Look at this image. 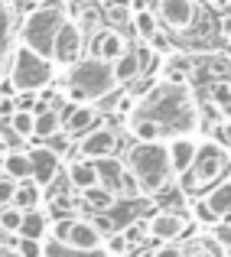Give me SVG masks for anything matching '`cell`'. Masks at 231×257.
<instances>
[{
    "label": "cell",
    "mask_w": 231,
    "mask_h": 257,
    "mask_svg": "<svg viewBox=\"0 0 231 257\" xmlns=\"http://www.w3.org/2000/svg\"><path fill=\"white\" fill-rule=\"evenodd\" d=\"M131 117L153 120L166 140L186 137V134L192 137V134L202 127V114H199V104H195V98H192V88L189 85H173V82H160L147 94H140Z\"/></svg>",
    "instance_id": "6da1fadb"
},
{
    "label": "cell",
    "mask_w": 231,
    "mask_h": 257,
    "mask_svg": "<svg viewBox=\"0 0 231 257\" xmlns=\"http://www.w3.org/2000/svg\"><path fill=\"white\" fill-rule=\"evenodd\" d=\"M124 166L131 173V179L137 182L140 195H160L163 189H169L173 182V163H169V147L166 140H137V144L127 150Z\"/></svg>",
    "instance_id": "7a4b0ae2"
},
{
    "label": "cell",
    "mask_w": 231,
    "mask_h": 257,
    "mask_svg": "<svg viewBox=\"0 0 231 257\" xmlns=\"http://www.w3.org/2000/svg\"><path fill=\"white\" fill-rule=\"evenodd\" d=\"M114 88H121L114 78V65L98 56L78 59L72 69H65V98L72 104H91L98 98H107Z\"/></svg>",
    "instance_id": "3957f363"
},
{
    "label": "cell",
    "mask_w": 231,
    "mask_h": 257,
    "mask_svg": "<svg viewBox=\"0 0 231 257\" xmlns=\"http://www.w3.org/2000/svg\"><path fill=\"white\" fill-rule=\"evenodd\" d=\"M231 176V153L215 140H202L192 170L179 176V189L186 195H205Z\"/></svg>",
    "instance_id": "277c9868"
},
{
    "label": "cell",
    "mask_w": 231,
    "mask_h": 257,
    "mask_svg": "<svg viewBox=\"0 0 231 257\" xmlns=\"http://www.w3.org/2000/svg\"><path fill=\"white\" fill-rule=\"evenodd\" d=\"M69 20V13H65V7L59 4V0H46L43 7H36V10L26 13L23 26H20V43H26L30 49H36L39 56L52 59V43H56V33L59 26Z\"/></svg>",
    "instance_id": "5b68a950"
},
{
    "label": "cell",
    "mask_w": 231,
    "mask_h": 257,
    "mask_svg": "<svg viewBox=\"0 0 231 257\" xmlns=\"http://www.w3.org/2000/svg\"><path fill=\"white\" fill-rule=\"evenodd\" d=\"M52 75H56V65L52 59L39 56L36 49H30L26 43L13 46V56H10V85L13 91H43V88L52 85Z\"/></svg>",
    "instance_id": "8992f818"
},
{
    "label": "cell",
    "mask_w": 231,
    "mask_h": 257,
    "mask_svg": "<svg viewBox=\"0 0 231 257\" xmlns=\"http://www.w3.org/2000/svg\"><path fill=\"white\" fill-rule=\"evenodd\" d=\"M49 238L56 241V244L81 251V254H91V251H101V247H104V234H101L98 225H94V218H78V215L56 218Z\"/></svg>",
    "instance_id": "52a82bcc"
},
{
    "label": "cell",
    "mask_w": 231,
    "mask_h": 257,
    "mask_svg": "<svg viewBox=\"0 0 231 257\" xmlns=\"http://www.w3.org/2000/svg\"><path fill=\"white\" fill-rule=\"evenodd\" d=\"M81 52H85V30H81L78 20L69 17L62 26H59L56 43H52V65H59V69H72L78 59H85Z\"/></svg>",
    "instance_id": "ba28073f"
},
{
    "label": "cell",
    "mask_w": 231,
    "mask_h": 257,
    "mask_svg": "<svg viewBox=\"0 0 231 257\" xmlns=\"http://www.w3.org/2000/svg\"><path fill=\"white\" fill-rule=\"evenodd\" d=\"M156 17L169 33H189L199 23V4L195 0H156Z\"/></svg>",
    "instance_id": "9c48e42d"
},
{
    "label": "cell",
    "mask_w": 231,
    "mask_h": 257,
    "mask_svg": "<svg viewBox=\"0 0 231 257\" xmlns=\"http://www.w3.org/2000/svg\"><path fill=\"white\" fill-rule=\"evenodd\" d=\"M75 153L81 160H91V163H101V160H111L118 153V131L114 127H104L98 124L94 131H88L85 137L78 140Z\"/></svg>",
    "instance_id": "30bf717a"
},
{
    "label": "cell",
    "mask_w": 231,
    "mask_h": 257,
    "mask_svg": "<svg viewBox=\"0 0 231 257\" xmlns=\"http://www.w3.org/2000/svg\"><path fill=\"white\" fill-rule=\"evenodd\" d=\"M30 163H33V179L43 189H49L52 182L59 179V170H62V157H59V150H52L49 144L30 147Z\"/></svg>",
    "instance_id": "8fae6325"
},
{
    "label": "cell",
    "mask_w": 231,
    "mask_h": 257,
    "mask_svg": "<svg viewBox=\"0 0 231 257\" xmlns=\"http://www.w3.org/2000/svg\"><path fill=\"white\" fill-rule=\"evenodd\" d=\"M94 127H98V107L94 104H72L69 114H62V134L69 140H81Z\"/></svg>",
    "instance_id": "7c38bea8"
},
{
    "label": "cell",
    "mask_w": 231,
    "mask_h": 257,
    "mask_svg": "<svg viewBox=\"0 0 231 257\" xmlns=\"http://www.w3.org/2000/svg\"><path fill=\"white\" fill-rule=\"evenodd\" d=\"M186 231H189V221L182 218L179 212H156L150 218V238H156L160 244L179 241Z\"/></svg>",
    "instance_id": "4fadbf2b"
},
{
    "label": "cell",
    "mask_w": 231,
    "mask_h": 257,
    "mask_svg": "<svg viewBox=\"0 0 231 257\" xmlns=\"http://www.w3.org/2000/svg\"><path fill=\"white\" fill-rule=\"evenodd\" d=\"M166 147H169V163H173V173H176V179H179V176H186L189 170H192L195 157H199V140L186 134V137L166 140Z\"/></svg>",
    "instance_id": "5bb4252c"
},
{
    "label": "cell",
    "mask_w": 231,
    "mask_h": 257,
    "mask_svg": "<svg viewBox=\"0 0 231 257\" xmlns=\"http://www.w3.org/2000/svg\"><path fill=\"white\" fill-rule=\"evenodd\" d=\"M131 49L127 46V39H124V33L121 30H101V33H94V46H91V56H98V59H104V62H118L124 52Z\"/></svg>",
    "instance_id": "9a60e30c"
},
{
    "label": "cell",
    "mask_w": 231,
    "mask_h": 257,
    "mask_svg": "<svg viewBox=\"0 0 231 257\" xmlns=\"http://www.w3.org/2000/svg\"><path fill=\"white\" fill-rule=\"evenodd\" d=\"M65 179H69V186L75 189V192H88V189L101 186L98 163H91V160H72V163L65 166Z\"/></svg>",
    "instance_id": "2e32d148"
},
{
    "label": "cell",
    "mask_w": 231,
    "mask_h": 257,
    "mask_svg": "<svg viewBox=\"0 0 231 257\" xmlns=\"http://www.w3.org/2000/svg\"><path fill=\"white\" fill-rule=\"evenodd\" d=\"M52 215L46 208H30L23 212V225H20V238H33V241H46L52 234Z\"/></svg>",
    "instance_id": "e0dca14e"
},
{
    "label": "cell",
    "mask_w": 231,
    "mask_h": 257,
    "mask_svg": "<svg viewBox=\"0 0 231 257\" xmlns=\"http://www.w3.org/2000/svg\"><path fill=\"white\" fill-rule=\"evenodd\" d=\"M208 111L225 124L231 120V78H218L208 85Z\"/></svg>",
    "instance_id": "ac0fdd59"
},
{
    "label": "cell",
    "mask_w": 231,
    "mask_h": 257,
    "mask_svg": "<svg viewBox=\"0 0 231 257\" xmlns=\"http://www.w3.org/2000/svg\"><path fill=\"white\" fill-rule=\"evenodd\" d=\"M59 134H62V114L52 104H39L36 107V137L43 140V144H49Z\"/></svg>",
    "instance_id": "d6986e66"
},
{
    "label": "cell",
    "mask_w": 231,
    "mask_h": 257,
    "mask_svg": "<svg viewBox=\"0 0 231 257\" xmlns=\"http://www.w3.org/2000/svg\"><path fill=\"white\" fill-rule=\"evenodd\" d=\"M0 170L4 176L23 182V179H33V163H30V150H7L4 160H0Z\"/></svg>",
    "instance_id": "ffe728a7"
},
{
    "label": "cell",
    "mask_w": 231,
    "mask_h": 257,
    "mask_svg": "<svg viewBox=\"0 0 231 257\" xmlns=\"http://www.w3.org/2000/svg\"><path fill=\"white\" fill-rule=\"evenodd\" d=\"M111 65H114V78H118V85H131V82H137V78L144 75V65H140L137 49H127L124 56H121L118 62H111Z\"/></svg>",
    "instance_id": "44dd1931"
},
{
    "label": "cell",
    "mask_w": 231,
    "mask_h": 257,
    "mask_svg": "<svg viewBox=\"0 0 231 257\" xmlns=\"http://www.w3.org/2000/svg\"><path fill=\"white\" fill-rule=\"evenodd\" d=\"M81 202H85V208H91L94 215H107L118 205V192L107 189V186H94V189H88V192H81Z\"/></svg>",
    "instance_id": "7402d4cb"
},
{
    "label": "cell",
    "mask_w": 231,
    "mask_h": 257,
    "mask_svg": "<svg viewBox=\"0 0 231 257\" xmlns=\"http://www.w3.org/2000/svg\"><path fill=\"white\" fill-rule=\"evenodd\" d=\"M163 72V82H173V85H189V75H192V62L189 56H166V62L160 65Z\"/></svg>",
    "instance_id": "603a6c76"
},
{
    "label": "cell",
    "mask_w": 231,
    "mask_h": 257,
    "mask_svg": "<svg viewBox=\"0 0 231 257\" xmlns=\"http://www.w3.org/2000/svg\"><path fill=\"white\" fill-rule=\"evenodd\" d=\"M39 202H43V186H39L36 179H23L17 186V199H13V205H17L20 212H30V208H43Z\"/></svg>",
    "instance_id": "cb8c5ba5"
},
{
    "label": "cell",
    "mask_w": 231,
    "mask_h": 257,
    "mask_svg": "<svg viewBox=\"0 0 231 257\" xmlns=\"http://www.w3.org/2000/svg\"><path fill=\"white\" fill-rule=\"evenodd\" d=\"M202 199L208 202V208H212L218 218H231V176L221 182V186H215L212 192H205Z\"/></svg>",
    "instance_id": "d4e9b609"
},
{
    "label": "cell",
    "mask_w": 231,
    "mask_h": 257,
    "mask_svg": "<svg viewBox=\"0 0 231 257\" xmlns=\"http://www.w3.org/2000/svg\"><path fill=\"white\" fill-rule=\"evenodd\" d=\"M10 131L17 134L20 140L36 137V111H23V107H17V111L10 114Z\"/></svg>",
    "instance_id": "484cf974"
},
{
    "label": "cell",
    "mask_w": 231,
    "mask_h": 257,
    "mask_svg": "<svg viewBox=\"0 0 231 257\" xmlns=\"http://www.w3.org/2000/svg\"><path fill=\"white\" fill-rule=\"evenodd\" d=\"M134 30H137V39L140 43H150V39L160 33V17L156 13H150V10H140V13H134Z\"/></svg>",
    "instance_id": "4316f807"
},
{
    "label": "cell",
    "mask_w": 231,
    "mask_h": 257,
    "mask_svg": "<svg viewBox=\"0 0 231 257\" xmlns=\"http://www.w3.org/2000/svg\"><path fill=\"white\" fill-rule=\"evenodd\" d=\"M127 131L134 134V140H144V144H150V140H166L160 127L147 117H127Z\"/></svg>",
    "instance_id": "83f0119b"
},
{
    "label": "cell",
    "mask_w": 231,
    "mask_h": 257,
    "mask_svg": "<svg viewBox=\"0 0 231 257\" xmlns=\"http://www.w3.org/2000/svg\"><path fill=\"white\" fill-rule=\"evenodd\" d=\"M20 225H23V212L17 205L0 208V231L4 234H20Z\"/></svg>",
    "instance_id": "f1b7e54d"
},
{
    "label": "cell",
    "mask_w": 231,
    "mask_h": 257,
    "mask_svg": "<svg viewBox=\"0 0 231 257\" xmlns=\"http://www.w3.org/2000/svg\"><path fill=\"white\" fill-rule=\"evenodd\" d=\"M124 238H127V244H140V241H147V238H150V218L131 221V225L124 228Z\"/></svg>",
    "instance_id": "f546056e"
},
{
    "label": "cell",
    "mask_w": 231,
    "mask_h": 257,
    "mask_svg": "<svg viewBox=\"0 0 231 257\" xmlns=\"http://www.w3.org/2000/svg\"><path fill=\"white\" fill-rule=\"evenodd\" d=\"M127 247H131V244H127L124 231H114V234H107V238H104V247H101V251H104L107 257H121Z\"/></svg>",
    "instance_id": "4dcf8cb0"
},
{
    "label": "cell",
    "mask_w": 231,
    "mask_h": 257,
    "mask_svg": "<svg viewBox=\"0 0 231 257\" xmlns=\"http://www.w3.org/2000/svg\"><path fill=\"white\" fill-rule=\"evenodd\" d=\"M192 215H195V218H199V221H202V225H205V228H212V225H215V221H221V218H218V215H215V212H212V208H208V202H205V199H199V202H192Z\"/></svg>",
    "instance_id": "1f68e13d"
},
{
    "label": "cell",
    "mask_w": 231,
    "mask_h": 257,
    "mask_svg": "<svg viewBox=\"0 0 231 257\" xmlns=\"http://www.w3.org/2000/svg\"><path fill=\"white\" fill-rule=\"evenodd\" d=\"M17 179H10V176H0V208L13 205V199H17Z\"/></svg>",
    "instance_id": "d6a6232c"
},
{
    "label": "cell",
    "mask_w": 231,
    "mask_h": 257,
    "mask_svg": "<svg viewBox=\"0 0 231 257\" xmlns=\"http://www.w3.org/2000/svg\"><path fill=\"white\" fill-rule=\"evenodd\" d=\"M17 251H20V257H43V241L20 238L17 234Z\"/></svg>",
    "instance_id": "836d02e7"
},
{
    "label": "cell",
    "mask_w": 231,
    "mask_h": 257,
    "mask_svg": "<svg viewBox=\"0 0 231 257\" xmlns=\"http://www.w3.org/2000/svg\"><path fill=\"white\" fill-rule=\"evenodd\" d=\"M212 238L218 241L225 251L231 247V221L228 218H221V221H215V225H212Z\"/></svg>",
    "instance_id": "e575fe53"
},
{
    "label": "cell",
    "mask_w": 231,
    "mask_h": 257,
    "mask_svg": "<svg viewBox=\"0 0 231 257\" xmlns=\"http://www.w3.org/2000/svg\"><path fill=\"white\" fill-rule=\"evenodd\" d=\"M150 257H186V247L179 241H169V244H160Z\"/></svg>",
    "instance_id": "d590c367"
},
{
    "label": "cell",
    "mask_w": 231,
    "mask_h": 257,
    "mask_svg": "<svg viewBox=\"0 0 231 257\" xmlns=\"http://www.w3.org/2000/svg\"><path fill=\"white\" fill-rule=\"evenodd\" d=\"M150 46H153V52H160V56H173V43H169L166 33H156L150 39Z\"/></svg>",
    "instance_id": "8d00e7d4"
},
{
    "label": "cell",
    "mask_w": 231,
    "mask_h": 257,
    "mask_svg": "<svg viewBox=\"0 0 231 257\" xmlns=\"http://www.w3.org/2000/svg\"><path fill=\"white\" fill-rule=\"evenodd\" d=\"M218 140H221V147H228V150H231V120H225V124L218 127Z\"/></svg>",
    "instance_id": "74e56055"
},
{
    "label": "cell",
    "mask_w": 231,
    "mask_h": 257,
    "mask_svg": "<svg viewBox=\"0 0 231 257\" xmlns=\"http://www.w3.org/2000/svg\"><path fill=\"white\" fill-rule=\"evenodd\" d=\"M107 17H111V23H124L127 20V7L121 10V7H107Z\"/></svg>",
    "instance_id": "f35d334b"
},
{
    "label": "cell",
    "mask_w": 231,
    "mask_h": 257,
    "mask_svg": "<svg viewBox=\"0 0 231 257\" xmlns=\"http://www.w3.org/2000/svg\"><path fill=\"white\" fill-rule=\"evenodd\" d=\"M186 257H212V254H208V251H205V247H202V244H199V247H192V251H186Z\"/></svg>",
    "instance_id": "ab89813d"
},
{
    "label": "cell",
    "mask_w": 231,
    "mask_h": 257,
    "mask_svg": "<svg viewBox=\"0 0 231 257\" xmlns=\"http://www.w3.org/2000/svg\"><path fill=\"white\" fill-rule=\"evenodd\" d=\"M0 257H20L17 247H0Z\"/></svg>",
    "instance_id": "60d3db41"
},
{
    "label": "cell",
    "mask_w": 231,
    "mask_h": 257,
    "mask_svg": "<svg viewBox=\"0 0 231 257\" xmlns=\"http://www.w3.org/2000/svg\"><path fill=\"white\" fill-rule=\"evenodd\" d=\"M131 7H134V13H140V10H147V0H131Z\"/></svg>",
    "instance_id": "b9f144b4"
},
{
    "label": "cell",
    "mask_w": 231,
    "mask_h": 257,
    "mask_svg": "<svg viewBox=\"0 0 231 257\" xmlns=\"http://www.w3.org/2000/svg\"><path fill=\"white\" fill-rule=\"evenodd\" d=\"M228 39H231V33H228Z\"/></svg>",
    "instance_id": "7bdbcfd3"
},
{
    "label": "cell",
    "mask_w": 231,
    "mask_h": 257,
    "mask_svg": "<svg viewBox=\"0 0 231 257\" xmlns=\"http://www.w3.org/2000/svg\"><path fill=\"white\" fill-rule=\"evenodd\" d=\"M75 4H78V0H75Z\"/></svg>",
    "instance_id": "ee69618b"
}]
</instances>
